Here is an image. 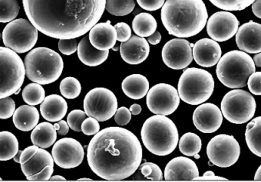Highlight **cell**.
<instances>
[{
    "label": "cell",
    "mask_w": 261,
    "mask_h": 182,
    "mask_svg": "<svg viewBox=\"0 0 261 182\" xmlns=\"http://www.w3.org/2000/svg\"><path fill=\"white\" fill-rule=\"evenodd\" d=\"M252 10L256 17L261 18V0H255L252 4Z\"/></svg>",
    "instance_id": "52"
},
{
    "label": "cell",
    "mask_w": 261,
    "mask_h": 182,
    "mask_svg": "<svg viewBox=\"0 0 261 182\" xmlns=\"http://www.w3.org/2000/svg\"><path fill=\"white\" fill-rule=\"evenodd\" d=\"M157 21L148 13H139L133 22V31L138 36L145 38L151 36L157 29Z\"/></svg>",
    "instance_id": "30"
},
{
    "label": "cell",
    "mask_w": 261,
    "mask_h": 182,
    "mask_svg": "<svg viewBox=\"0 0 261 182\" xmlns=\"http://www.w3.org/2000/svg\"><path fill=\"white\" fill-rule=\"evenodd\" d=\"M18 151L19 142L16 136L10 132H0V161L13 159Z\"/></svg>",
    "instance_id": "31"
},
{
    "label": "cell",
    "mask_w": 261,
    "mask_h": 182,
    "mask_svg": "<svg viewBox=\"0 0 261 182\" xmlns=\"http://www.w3.org/2000/svg\"><path fill=\"white\" fill-rule=\"evenodd\" d=\"M255 180H261V167L259 166L256 171V174L254 177Z\"/></svg>",
    "instance_id": "56"
},
{
    "label": "cell",
    "mask_w": 261,
    "mask_h": 182,
    "mask_svg": "<svg viewBox=\"0 0 261 182\" xmlns=\"http://www.w3.org/2000/svg\"><path fill=\"white\" fill-rule=\"evenodd\" d=\"M80 82L75 77H65L60 83V92L62 96L67 99H75L81 94Z\"/></svg>",
    "instance_id": "36"
},
{
    "label": "cell",
    "mask_w": 261,
    "mask_h": 182,
    "mask_svg": "<svg viewBox=\"0 0 261 182\" xmlns=\"http://www.w3.org/2000/svg\"><path fill=\"white\" fill-rule=\"evenodd\" d=\"M207 22V34L213 40L219 42H226L233 38L239 27V21L236 16L227 11L215 13Z\"/></svg>",
    "instance_id": "16"
},
{
    "label": "cell",
    "mask_w": 261,
    "mask_h": 182,
    "mask_svg": "<svg viewBox=\"0 0 261 182\" xmlns=\"http://www.w3.org/2000/svg\"><path fill=\"white\" fill-rule=\"evenodd\" d=\"M17 0H0V23L14 20L19 13Z\"/></svg>",
    "instance_id": "35"
},
{
    "label": "cell",
    "mask_w": 261,
    "mask_h": 182,
    "mask_svg": "<svg viewBox=\"0 0 261 182\" xmlns=\"http://www.w3.org/2000/svg\"><path fill=\"white\" fill-rule=\"evenodd\" d=\"M16 104L11 98H0V119H9L13 116Z\"/></svg>",
    "instance_id": "40"
},
{
    "label": "cell",
    "mask_w": 261,
    "mask_h": 182,
    "mask_svg": "<svg viewBox=\"0 0 261 182\" xmlns=\"http://www.w3.org/2000/svg\"><path fill=\"white\" fill-rule=\"evenodd\" d=\"M50 180H59V181H62V180H66V179L65 177H62V176L60 175H55L51 176L49 179Z\"/></svg>",
    "instance_id": "55"
},
{
    "label": "cell",
    "mask_w": 261,
    "mask_h": 182,
    "mask_svg": "<svg viewBox=\"0 0 261 182\" xmlns=\"http://www.w3.org/2000/svg\"><path fill=\"white\" fill-rule=\"evenodd\" d=\"M208 165H210V166H212V165H214V164L212 163V162H208Z\"/></svg>",
    "instance_id": "60"
},
{
    "label": "cell",
    "mask_w": 261,
    "mask_h": 182,
    "mask_svg": "<svg viewBox=\"0 0 261 182\" xmlns=\"http://www.w3.org/2000/svg\"><path fill=\"white\" fill-rule=\"evenodd\" d=\"M59 49L65 55H71L78 49V42L75 39H60Z\"/></svg>",
    "instance_id": "41"
},
{
    "label": "cell",
    "mask_w": 261,
    "mask_h": 182,
    "mask_svg": "<svg viewBox=\"0 0 261 182\" xmlns=\"http://www.w3.org/2000/svg\"><path fill=\"white\" fill-rule=\"evenodd\" d=\"M67 110V102L57 95L46 97L40 105L41 114L48 122H58L63 119Z\"/></svg>",
    "instance_id": "23"
},
{
    "label": "cell",
    "mask_w": 261,
    "mask_h": 182,
    "mask_svg": "<svg viewBox=\"0 0 261 182\" xmlns=\"http://www.w3.org/2000/svg\"><path fill=\"white\" fill-rule=\"evenodd\" d=\"M246 142L252 153L261 156V117L255 118L247 126L245 133Z\"/></svg>",
    "instance_id": "29"
},
{
    "label": "cell",
    "mask_w": 261,
    "mask_h": 182,
    "mask_svg": "<svg viewBox=\"0 0 261 182\" xmlns=\"http://www.w3.org/2000/svg\"><path fill=\"white\" fill-rule=\"evenodd\" d=\"M165 0H137L139 7L147 11H156L162 8Z\"/></svg>",
    "instance_id": "46"
},
{
    "label": "cell",
    "mask_w": 261,
    "mask_h": 182,
    "mask_svg": "<svg viewBox=\"0 0 261 182\" xmlns=\"http://www.w3.org/2000/svg\"><path fill=\"white\" fill-rule=\"evenodd\" d=\"M202 142L201 138L193 133H185L179 141V149L185 156H194L201 151Z\"/></svg>",
    "instance_id": "32"
},
{
    "label": "cell",
    "mask_w": 261,
    "mask_h": 182,
    "mask_svg": "<svg viewBox=\"0 0 261 182\" xmlns=\"http://www.w3.org/2000/svg\"><path fill=\"white\" fill-rule=\"evenodd\" d=\"M221 113L231 124H243L254 116L256 101L247 91L236 89L229 91L221 101Z\"/></svg>",
    "instance_id": "9"
},
{
    "label": "cell",
    "mask_w": 261,
    "mask_h": 182,
    "mask_svg": "<svg viewBox=\"0 0 261 182\" xmlns=\"http://www.w3.org/2000/svg\"><path fill=\"white\" fill-rule=\"evenodd\" d=\"M193 123L201 133H213L221 127L223 114L215 104H201L194 110Z\"/></svg>",
    "instance_id": "17"
},
{
    "label": "cell",
    "mask_w": 261,
    "mask_h": 182,
    "mask_svg": "<svg viewBox=\"0 0 261 182\" xmlns=\"http://www.w3.org/2000/svg\"><path fill=\"white\" fill-rule=\"evenodd\" d=\"M106 0H22L30 22L42 34L59 39H76L98 23Z\"/></svg>",
    "instance_id": "1"
},
{
    "label": "cell",
    "mask_w": 261,
    "mask_h": 182,
    "mask_svg": "<svg viewBox=\"0 0 261 182\" xmlns=\"http://www.w3.org/2000/svg\"><path fill=\"white\" fill-rule=\"evenodd\" d=\"M136 7L135 0H106V9L115 16H124L130 14Z\"/></svg>",
    "instance_id": "33"
},
{
    "label": "cell",
    "mask_w": 261,
    "mask_h": 182,
    "mask_svg": "<svg viewBox=\"0 0 261 182\" xmlns=\"http://www.w3.org/2000/svg\"><path fill=\"white\" fill-rule=\"evenodd\" d=\"M194 180H227V179L224 178V177H217L215 176V173L212 171H207L204 173V175L202 177H196Z\"/></svg>",
    "instance_id": "50"
},
{
    "label": "cell",
    "mask_w": 261,
    "mask_h": 182,
    "mask_svg": "<svg viewBox=\"0 0 261 182\" xmlns=\"http://www.w3.org/2000/svg\"><path fill=\"white\" fill-rule=\"evenodd\" d=\"M256 71L253 59L244 51H231L220 58L217 76L228 88L240 89L247 85L249 77Z\"/></svg>",
    "instance_id": "6"
},
{
    "label": "cell",
    "mask_w": 261,
    "mask_h": 182,
    "mask_svg": "<svg viewBox=\"0 0 261 182\" xmlns=\"http://www.w3.org/2000/svg\"><path fill=\"white\" fill-rule=\"evenodd\" d=\"M162 59L164 63L171 69H185L193 60L192 48L190 42L180 38L170 40L164 45Z\"/></svg>",
    "instance_id": "15"
},
{
    "label": "cell",
    "mask_w": 261,
    "mask_h": 182,
    "mask_svg": "<svg viewBox=\"0 0 261 182\" xmlns=\"http://www.w3.org/2000/svg\"><path fill=\"white\" fill-rule=\"evenodd\" d=\"M22 151H21V150H19V151H18L17 154H16V156H14V158H13V159H14V161L16 162V163H19L21 153H22Z\"/></svg>",
    "instance_id": "57"
},
{
    "label": "cell",
    "mask_w": 261,
    "mask_h": 182,
    "mask_svg": "<svg viewBox=\"0 0 261 182\" xmlns=\"http://www.w3.org/2000/svg\"><path fill=\"white\" fill-rule=\"evenodd\" d=\"M79 181H92V179L90 178H80L79 179Z\"/></svg>",
    "instance_id": "58"
},
{
    "label": "cell",
    "mask_w": 261,
    "mask_h": 182,
    "mask_svg": "<svg viewBox=\"0 0 261 182\" xmlns=\"http://www.w3.org/2000/svg\"><path fill=\"white\" fill-rule=\"evenodd\" d=\"M45 98V89L39 83H30L22 90V98L28 105H39L42 104Z\"/></svg>",
    "instance_id": "34"
},
{
    "label": "cell",
    "mask_w": 261,
    "mask_h": 182,
    "mask_svg": "<svg viewBox=\"0 0 261 182\" xmlns=\"http://www.w3.org/2000/svg\"><path fill=\"white\" fill-rule=\"evenodd\" d=\"M194 156L196 159H200V158H201V156H200L199 155H198V154H195V155H194Z\"/></svg>",
    "instance_id": "59"
},
{
    "label": "cell",
    "mask_w": 261,
    "mask_h": 182,
    "mask_svg": "<svg viewBox=\"0 0 261 182\" xmlns=\"http://www.w3.org/2000/svg\"><path fill=\"white\" fill-rule=\"evenodd\" d=\"M261 72H254L249 77L247 84L253 95H261Z\"/></svg>",
    "instance_id": "43"
},
{
    "label": "cell",
    "mask_w": 261,
    "mask_h": 182,
    "mask_svg": "<svg viewBox=\"0 0 261 182\" xmlns=\"http://www.w3.org/2000/svg\"><path fill=\"white\" fill-rule=\"evenodd\" d=\"M25 76V65L17 53L0 47V98L14 95L23 84Z\"/></svg>",
    "instance_id": "8"
},
{
    "label": "cell",
    "mask_w": 261,
    "mask_h": 182,
    "mask_svg": "<svg viewBox=\"0 0 261 182\" xmlns=\"http://www.w3.org/2000/svg\"><path fill=\"white\" fill-rule=\"evenodd\" d=\"M253 63H254L255 66L260 67L261 66V54L260 52L256 53V55L253 57Z\"/></svg>",
    "instance_id": "54"
},
{
    "label": "cell",
    "mask_w": 261,
    "mask_h": 182,
    "mask_svg": "<svg viewBox=\"0 0 261 182\" xmlns=\"http://www.w3.org/2000/svg\"><path fill=\"white\" fill-rule=\"evenodd\" d=\"M57 132L54 126L48 122L39 124L33 129L31 134V140L35 145L42 148H48L56 142Z\"/></svg>",
    "instance_id": "27"
},
{
    "label": "cell",
    "mask_w": 261,
    "mask_h": 182,
    "mask_svg": "<svg viewBox=\"0 0 261 182\" xmlns=\"http://www.w3.org/2000/svg\"><path fill=\"white\" fill-rule=\"evenodd\" d=\"M237 45L241 51L250 54L261 51V25L256 22L244 23L236 33Z\"/></svg>",
    "instance_id": "18"
},
{
    "label": "cell",
    "mask_w": 261,
    "mask_h": 182,
    "mask_svg": "<svg viewBox=\"0 0 261 182\" xmlns=\"http://www.w3.org/2000/svg\"><path fill=\"white\" fill-rule=\"evenodd\" d=\"M130 112L132 114L135 115V116H136V115L140 114L141 112H142V107H141L139 104H133V105L130 106Z\"/></svg>",
    "instance_id": "53"
},
{
    "label": "cell",
    "mask_w": 261,
    "mask_h": 182,
    "mask_svg": "<svg viewBox=\"0 0 261 182\" xmlns=\"http://www.w3.org/2000/svg\"><path fill=\"white\" fill-rule=\"evenodd\" d=\"M13 120L18 130L23 132L31 131L39 123V110L33 106H21L15 110Z\"/></svg>",
    "instance_id": "26"
},
{
    "label": "cell",
    "mask_w": 261,
    "mask_h": 182,
    "mask_svg": "<svg viewBox=\"0 0 261 182\" xmlns=\"http://www.w3.org/2000/svg\"><path fill=\"white\" fill-rule=\"evenodd\" d=\"M141 136L147 149L156 156L171 154L178 144V130L175 124L162 115L148 118L142 127Z\"/></svg>",
    "instance_id": "4"
},
{
    "label": "cell",
    "mask_w": 261,
    "mask_h": 182,
    "mask_svg": "<svg viewBox=\"0 0 261 182\" xmlns=\"http://www.w3.org/2000/svg\"><path fill=\"white\" fill-rule=\"evenodd\" d=\"M81 129L83 133L86 136H94L99 132V123L95 118H86L82 124Z\"/></svg>",
    "instance_id": "42"
},
{
    "label": "cell",
    "mask_w": 261,
    "mask_h": 182,
    "mask_svg": "<svg viewBox=\"0 0 261 182\" xmlns=\"http://www.w3.org/2000/svg\"><path fill=\"white\" fill-rule=\"evenodd\" d=\"M147 38H148V43L153 45H158V44L160 43L161 40H162V36H161L160 33L158 31L154 32L151 36Z\"/></svg>",
    "instance_id": "51"
},
{
    "label": "cell",
    "mask_w": 261,
    "mask_h": 182,
    "mask_svg": "<svg viewBox=\"0 0 261 182\" xmlns=\"http://www.w3.org/2000/svg\"><path fill=\"white\" fill-rule=\"evenodd\" d=\"M87 118L86 112L81 110H72L67 117V124L72 130L81 132V126L83 121Z\"/></svg>",
    "instance_id": "39"
},
{
    "label": "cell",
    "mask_w": 261,
    "mask_h": 182,
    "mask_svg": "<svg viewBox=\"0 0 261 182\" xmlns=\"http://www.w3.org/2000/svg\"><path fill=\"white\" fill-rule=\"evenodd\" d=\"M121 88L124 95L130 99H142L149 90V82L142 74H132L123 80Z\"/></svg>",
    "instance_id": "25"
},
{
    "label": "cell",
    "mask_w": 261,
    "mask_h": 182,
    "mask_svg": "<svg viewBox=\"0 0 261 182\" xmlns=\"http://www.w3.org/2000/svg\"><path fill=\"white\" fill-rule=\"evenodd\" d=\"M198 176L199 171L195 162L183 156L174 158L165 167V179L167 180H194Z\"/></svg>",
    "instance_id": "20"
},
{
    "label": "cell",
    "mask_w": 261,
    "mask_h": 182,
    "mask_svg": "<svg viewBox=\"0 0 261 182\" xmlns=\"http://www.w3.org/2000/svg\"><path fill=\"white\" fill-rule=\"evenodd\" d=\"M77 51L80 60L89 67H96L104 63L109 54V50L100 51L94 48L88 36L82 39Z\"/></svg>",
    "instance_id": "24"
},
{
    "label": "cell",
    "mask_w": 261,
    "mask_h": 182,
    "mask_svg": "<svg viewBox=\"0 0 261 182\" xmlns=\"http://www.w3.org/2000/svg\"><path fill=\"white\" fill-rule=\"evenodd\" d=\"M39 150V147L37 145H31V146L27 147V148L23 150L21 153L20 160H19V163L20 165L25 163L28 162L32 157L36 155Z\"/></svg>",
    "instance_id": "48"
},
{
    "label": "cell",
    "mask_w": 261,
    "mask_h": 182,
    "mask_svg": "<svg viewBox=\"0 0 261 182\" xmlns=\"http://www.w3.org/2000/svg\"><path fill=\"white\" fill-rule=\"evenodd\" d=\"M54 168L51 165H47L42 171L33 175L29 176L27 178L29 180H49L50 177L53 175Z\"/></svg>",
    "instance_id": "47"
},
{
    "label": "cell",
    "mask_w": 261,
    "mask_h": 182,
    "mask_svg": "<svg viewBox=\"0 0 261 182\" xmlns=\"http://www.w3.org/2000/svg\"><path fill=\"white\" fill-rule=\"evenodd\" d=\"M47 165L54 166L53 156L48 151H45V148H41L28 162L21 165V168L27 177L42 171Z\"/></svg>",
    "instance_id": "28"
},
{
    "label": "cell",
    "mask_w": 261,
    "mask_h": 182,
    "mask_svg": "<svg viewBox=\"0 0 261 182\" xmlns=\"http://www.w3.org/2000/svg\"><path fill=\"white\" fill-rule=\"evenodd\" d=\"M207 155L214 165L227 168L238 162L241 155V147L233 136L218 135L207 144Z\"/></svg>",
    "instance_id": "12"
},
{
    "label": "cell",
    "mask_w": 261,
    "mask_h": 182,
    "mask_svg": "<svg viewBox=\"0 0 261 182\" xmlns=\"http://www.w3.org/2000/svg\"><path fill=\"white\" fill-rule=\"evenodd\" d=\"M140 169L142 174L150 180H161L163 178V174L160 167L153 162H145L142 164Z\"/></svg>",
    "instance_id": "38"
},
{
    "label": "cell",
    "mask_w": 261,
    "mask_h": 182,
    "mask_svg": "<svg viewBox=\"0 0 261 182\" xmlns=\"http://www.w3.org/2000/svg\"><path fill=\"white\" fill-rule=\"evenodd\" d=\"M2 35H1V33H0V42H1V40H2Z\"/></svg>",
    "instance_id": "61"
},
{
    "label": "cell",
    "mask_w": 261,
    "mask_h": 182,
    "mask_svg": "<svg viewBox=\"0 0 261 182\" xmlns=\"http://www.w3.org/2000/svg\"><path fill=\"white\" fill-rule=\"evenodd\" d=\"M2 36L7 48L22 54L34 48L38 40V30L30 20L14 19L5 27Z\"/></svg>",
    "instance_id": "10"
},
{
    "label": "cell",
    "mask_w": 261,
    "mask_h": 182,
    "mask_svg": "<svg viewBox=\"0 0 261 182\" xmlns=\"http://www.w3.org/2000/svg\"><path fill=\"white\" fill-rule=\"evenodd\" d=\"M121 57L129 65H139L148 58L150 53L149 44L145 38L130 36L120 46Z\"/></svg>",
    "instance_id": "21"
},
{
    "label": "cell",
    "mask_w": 261,
    "mask_h": 182,
    "mask_svg": "<svg viewBox=\"0 0 261 182\" xmlns=\"http://www.w3.org/2000/svg\"><path fill=\"white\" fill-rule=\"evenodd\" d=\"M180 100L176 88L168 83H159L148 90L146 103L151 113L168 116L178 108Z\"/></svg>",
    "instance_id": "13"
},
{
    "label": "cell",
    "mask_w": 261,
    "mask_h": 182,
    "mask_svg": "<svg viewBox=\"0 0 261 182\" xmlns=\"http://www.w3.org/2000/svg\"><path fill=\"white\" fill-rule=\"evenodd\" d=\"M55 163L64 169L76 168L84 159V148L72 138H63L55 142L51 150Z\"/></svg>",
    "instance_id": "14"
},
{
    "label": "cell",
    "mask_w": 261,
    "mask_h": 182,
    "mask_svg": "<svg viewBox=\"0 0 261 182\" xmlns=\"http://www.w3.org/2000/svg\"><path fill=\"white\" fill-rule=\"evenodd\" d=\"M193 59L204 68L215 66L222 55L221 46L213 39H203L198 41L192 48Z\"/></svg>",
    "instance_id": "19"
},
{
    "label": "cell",
    "mask_w": 261,
    "mask_h": 182,
    "mask_svg": "<svg viewBox=\"0 0 261 182\" xmlns=\"http://www.w3.org/2000/svg\"><path fill=\"white\" fill-rule=\"evenodd\" d=\"M214 6L225 11H241L252 5L255 0H209Z\"/></svg>",
    "instance_id": "37"
},
{
    "label": "cell",
    "mask_w": 261,
    "mask_h": 182,
    "mask_svg": "<svg viewBox=\"0 0 261 182\" xmlns=\"http://www.w3.org/2000/svg\"><path fill=\"white\" fill-rule=\"evenodd\" d=\"M180 99L190 105H199L212 97L215 89L213 76L201 68H188L178 81Z\"/></svg>",
    "instance_id": "7"
},
{
    "label": "cell",
    "mask_w": 261,
    "mask_h": 182,
    "mask_svg": "<svg viewBox=\"0 0 261 182\" xmlns=\"http://www.w3.org/2000/svg\"><path fill=\"white\" fill-rule=\"evenodd\" d=\"M88 163L105 180H120L140 166L142 148L137 136L121 127H109L94 135L87 150Z\"/></svg>",
    "instance_id": "2"
},
{
    "label": "cell",
    "mask_w": 261,
    "mask_h": 182,
    "mask_svg": "<svg viewBox=\"0 0 261 182\" xmlns=\"http://www.w3.org/2000/svg\"><path fill=\"white\" fill-rule=\"evenodd\" d=\"M25 74L34 83L49 84L60 77L64 68L62 57L48 48L32 49L24 60Z\"/></svg>",
    "instance_id": "5"
},
{
    "label": "cell",
    "mask_w": 261,
    "mask_h": 182,
    "mask_svg": "<svg viewBox=\"0 0 261 182\" xmlns=\"http://www.w3.org/2000/svg\"><path fill=\"white\" fill-rule=\"evenodd\" d=\"M208 14L203 0H166L162 9V21L171 36L183 39L201 33Z\"/></svg>",
    "instance_id": "3"
},
{
    "label": "cell",
    "mask_w": 261,
    "mask_h": 182,
    "mask_svg": "<svg viewBox=\"0 0 261 182\" xmlns=\"http://www.w3.org/2000/svg\"><path fill=\"white\" fill-rule=\"evenodd\" d=\"M115 120L120 126H125L132 119V113L127 107H121L115 112Z\"/></svg>",
    "instance_id": "45"
},
{
    "label": "cell",
    "mask_w": 261,
    "mask_h": 182,
    "mask_svg": "<svg viewBox=\"0 0 261 182\" xmlns=\"http://www.w3.org/2000/svg\"><path fill=\"white\" fill-rule=\"evenodd\" d=\"M117 33V40L120 42H125L132 36V30L130 26L125 22H119L115 25Z\"/></svg>",
    "instance_id": "44"
},
{
    "label": "cell",
    "mask_w": 261,
    "mask_h": 182,
    "mask_svg": "<svg viewBox=\"0 0 261 182\" xmlns=\"http://www.w3.org/2000/svg\"><path fill=\"white\" fill-rule=\"evenodd\" d=\"M53 126H54L55 130L57 131L58 134L60 136H65L69 133V127L67 122H65V121L61 119L59 123H56Z\"/></svg>",
    "instance_id": "49"
},
{
    "label": "cell",
    "mask_w": 261,
    "mask_h": 182,
    "mask_svg": "<svg viewBox=\"0 0 261 182\" xmlns=\"http://www.w3.org/2000/svg\"><path fill=\"white\" fill-rule=\"evenodd\" d=\"M118 109V101L110 89L97 87L91 89L84 99V110L89 117L98 122L109 120Z\"/></svg>",
    "instance_id": "11"
},
{
    "label": "cell",
    "mask_w": 261,
    "mask_h": 182,
    "mask_svg": "<svg viewBox=\"0 0 261 182\" xmlns=\"http://www.w3.org/2000/svg\"><path fill=\"white\" fill-rule=\"evenodd\" d=\"M0 180H2V178H1V177H0Z\"/></svg>",
    "instance_id": "62"
},
{
    "label": "cell",
    "mask_w": 261,
    "mask_h": 182,
    "mask_svg": "<svg viewBox=\"0 0 261 182\" xmlns=\"http://www.w3.org/2000/svg\"><path fill=\"white\" fill-rule=\"evenodd\" d=\"M89 41L94 48L100 51H107L113 48L116 44L117 33L110 21L97 23L91 28Z\"/></svg>",
    "instance_id": "22"
}]
</instances>
